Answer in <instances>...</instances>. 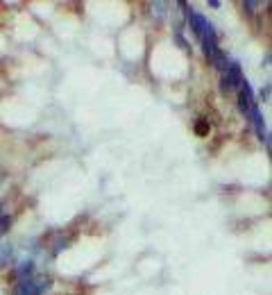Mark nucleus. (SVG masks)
Segmentation results:
<instances>
[{
  "label": "nucleus",
  "mask_w": 272,
  "mask_h": 295,
  "mask_svg": "<svg viewBox=\"0 0 272 295\" xmlns=\"http://www.w3.org/2000/svg\"><path fill=\"white\" fill-rule=\"evenodd\" d=\"M52 286V279L48 275H32L14 286V295H46V291Z\"/></svg>",
  "instance_id": "nucleus-1"
},
{
  "label": "nucleus",
  "mask_w": 272,
  "mask_h": 295,
  "mask_svg": "<svg viewBox=\"0 0 272 295\" xmlns=\"http://www.w3.org/2000/svg\"><path fill=\"white\" fill-rule=\"evenodd\" d=\"M247 116H250V123H252V127H254L256 137L263 141L265 150L270 152V132H268V127H265V120H263V114H261V107H259V105H252V109L247 111Z\"/></svg>",
  "instance_id": "nucleus-2"
},
{
  "label": "nucleus",
  "mask_w": 272,
  "mask_h": 295,
  "mask_svg": "<svg viewBox=\"0 0 272 295\" xmlns=\"http://www.w3.org/2000/svg\"><path fill=\"white\" fill-rule=\"evenodd\" d=\"M243 69H241V64L238 61H229V69L222 73V80H220V84H222V91H238L241 89V84H243Z\"/></svg>",
  "instance_id": "nucleus-3"
},
{
  "label": "nucleus",
  "mask_w": 272,
  "mask_h": 295,
  "mask_svg": "<svg viewBox=\"0 0 272 295\" xmlns=\"http://www.w3.org/2000/svg\"><path fill=\"white\" fill-rule=\"evenodd\" d=\"M34 275V261L32 259H23V261H18L16 266H14V270H12V279L14 282H23V279H27V277H32Z\"/></svg>",
  "instance_id": "nucleus-4"
},
{
  "label": "nucleus",
  "mask_w": 272,
  "mask_h": 295,
  "mask_svg": "<svg viewBox=\"0 0 272 295\" xmlns=\"http://www.w3.org/2000/svg\"><path fill=\"white\" fill-rule=\"evenodd\" d=\"M14 259V243L9 241H0V270L7 268Z\"/></svg>",
  "instance_id": "nucleus-5"
},
{
  "label": "nucleus",
  "mask_w": 272,
  "mask_h": 295,
  "mask_svg": "<svg viewBox=\"0 0 272 295\" xmlns=\"http://www.w3.org/2000/svg\"><path fill=\"white\" fill-rule=\"evenodd\" d=\"M209 61H211V66H213V69H216V71H220V73H225V71L229 69V57H227L222 50L218 52V55H213Z\"/></svg>",
  "instance_id": "nucleus-6"
},
{
  "label": "nucleus",
  "mask_w": 272,
  "mask_h": 295,
  "mask_svg": "<svg viewBox=\"0 0 272 295\" xmlns=\"http://www.w3.org/2000/svg\"><path fill=\"white\" fill-rule=\"evenodd\" d=\"M150 9H152L150 14H152L154 21L161 23L163 18H166V9H168V5H166V3H150Z\"/></svg>",
  "instance_id": "nucleus-7"
},
{
  "label": "nucleus",
  "mask_w": 272,
  "mask_h": 295,
  "mask_svg": "<svg viewBox=\"0 0 272 295\" xmlns=\"http://www.w3.org/2000/svg\"><path fill=\"white\" fill-rule=\"evenodd\" d=\"M209 129H211L209 120L200 118V120H197V123H195V134H197V137H207V134H209Z\"/></svg>",
  "instance_id": "nucleus-8"
},
{
  "label": "nucleus",
  "mask_w": 272,
  "mask_h": 295,
  "mask_svg": "<svg viewBox=\"0 0 272 295\" xmlns=\"http://www.w3.org/2000/svg\"><path fill=\"white\" fill-rule=\"evenodd\" d=\"M9 227H12V216L5 214L3 218H0V239H3V236L9 232Z\"/></svg>",
  "instance_id": "nucleus-9"
},
{
  "label": "nucleus",
  "mask_w": 272,
  "mask_h": 295,
  "mask_svg": "<svg viewBox=\"0 0 272 295\" xmlns=\"http://www.w3.org/2000/svg\"><path fill=\"white\" fill-rule=\"evenodd\" d=\"M256 7H259V3H250V0H247V3H243V9H247V14H254Z\"/></svg>",
  "instance_id": "nucleus-10"
},
{
  "label": "nucleus",
  "mask_w": 272,
  "mask_h": 295,
  "mask_svg": "<svg viewBox=\"0 0 272 295\" xmlns=\"http://www.w3.org/2000/svg\"><path fill=\"white\" fill-rule=\"evenodd\" d=\"M268 95H270V86H265V89H261V98H263V100H268Z\"/></svg>",
  "instance_id": "nucleus-11"
},
{
  "label": "nucleus",
  "mask_w": 272,
  "mask_h": 295,
  "mask_svg": "<svg viewBox=\"0 0 272 295\" xmlns=\"http://www.w3.org/2000/svg\"><path fill=\"white\" fill-rule=\"evenodd\" d=\"M209 7L218 9V7H220V0H209Z\"/></svg>",
  "instance_id": "nucleus-12"
},
{
  "label": "nucleus",
  "mask_w": 272,
  "mask_h": 295,
  "mask_svg": "<svg viewBox=\"0 0 272 295\" xmlns=\"http://www.w3.org/2000/svg\"><path fill=\"white\" fill-rule=\"evenodd\" d=\"M3 216H5V202L0 200V218H3Z\"/></svg>",
  "instance_id": "nucleus-13"
},
{
  "label": "nucleus",
  "mask_w": 272,
  "mask_h": 295,
  "mask_svg": "<svg viewBox=\"0 0 272 295\" xmlns=\"http://www.w3.org/2000/svg\"><path fill=\"white\" fill-rule=\"evenodd\" d=\"M5 180V171H3V166H0V182Z\"/></svg>",
  "instance_id": "nucleus-14"
}]
</instances>
